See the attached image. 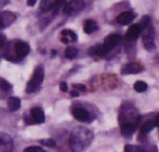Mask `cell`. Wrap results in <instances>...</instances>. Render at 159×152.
I'll list each match as a JSON object with an SVG mask.
<instances>
[{
	"instance_id": "6da1fadb",
	"label": "cell",
	"mask_w": 159,
	"mask_h": 152,
	"mask_svg": "<svg viewBox=\"0 0 159 152\" xmlns=\"http://www.w3.org/2000/svg\"><path fill=\"white\" fill-rule=\"evenodd\" d=\"M92 140H93V133L91 130L84 127H77L70 133V149L73 152H84L89 148Z\"/></svg>"
},
{
	"instance_id": "7a4b0ae2",
	"label": "cell",
	"mask_w": 159,
	"mask_h": 152,
	"mask_svg": "<svg viewBox=\"0 0 159 152\" xmlns=\"http://www.w3.org/2000/svg\"><path fill=\"white\" fill-rule=\"evenodd\" d=\"M43 80H44V67L43 66H38L35 68L34 72H33L32 78L29 81L28 85H26V92L32 93V92H35L36 90H39Z\"/></svg>"
},
{
	"instance_id": "3957f363",
	"label": "cell",
	"mask_w": 159,
	"mask_h": 152,
	"mask_svg": "<svg viewBox=\"0 0 159 152\" xmlns=\"http://www.w3.org/2000/svg\"><path fill=\"white\" fill-rule=\"evenodd\" d=\"M134 118L137 119L135 107H133L131 104H124L120 112V124H136V120H134Z\"/></svg>"
},
{
	"instance_id": "277c9868",
	"label": "cell",
	"mask_w": 159,
	"mask_h": 152,
	"mask_svg": "<svg viewBox=\"0 0 159 152\" xmlns=\"http://www.w3.org/2000/svg\"><path fill=\"white\" fill-rule=\"evenodd\" d=\"M45 122V114L41 107H33L30 112V116L25 117L26 124H42Z\"/></svg>"
},
{
	"instance_id": "5b68a950",
	"label": "cell",
	"mask_w": 159,
	"mask_h": 152,
	"mask_svg": "<svg viewBox=\"0 0 159 152\" xmlns=\"http://www.w3.org/2000/svg\"><path fill=\"white\" fill-rule=\"evenodd\" d=\"M121 42V35L119 34H110L108 37L105 38L104 43L102 44V50L103 55L108 54L112 49H114Z\"/></svg>"
},
{
	"instance_id": "8992f818",
	"label": "cell",
	"mask_w": 159,
	"mask_h": 152,
	"mask_svg": "<svg viewBox=\"0 0 159 152\" xmlns=\"http://www.w3.org/2000/svg\"><path fill=\"white\" fill-rule=\"evenodd\" d=\"M73 116L75 117L76 119L79 120L81 123H90L92 119H93V117L91 116L88 111L84 107H80V106H77V107H74L73 108Z\"/></svg>"
},
{
	"instance_id": "52a82bcc",
	"label": "cell",
	"mask_w": 159,
	"mask_h": 152,
	"mask_svg": "<svg viewBox=\"0 0 159 152\" xmlns=\"http://www.w3.org/2000/svg\"><path fill=\"white\" fill-rule=\"evenodd\" d=\"M84 8V1L82 0H70L69 2L65 6L64 12L66 14H74L81 11Z\"/></svg>"
},
{
	"instance_id": "ba28073f",
	"label": "cell",
	"mask_w": 159,
	"mask_h": 152,
	"mask_svg": "<svg viewBox=\"0 0 159 152\" xmlns=\"http://www.w3.org/2000/svg\"><path fill=\"white\" fill-rule=\"evenodd\" d=\"M144 70V67L138 63H125L121 69L122 75H137Z\"/></svg>"
},
{
	"instance_id": "9c48e42d",
	"label": "cell",
	"mask_w": 159,
	"mask_h": 152,
	"mask_svg": "<svg viewBox=\"0 0 159 152\" xmlns=\"http://www.w3.org/2000/svg\"><path fill=\"white\" fill-rule=\"evenodd\" d=\"M14 53H16V58L22 59L25 56H28V54L30 53V46H29L28 43L19 41L14 45Z\"/></svg>"
},
{
	"instance_id": "30bf717a",
	"label": "cell",
	"mask_w": 159,
	"mask_h": 152,
	"mask_svg": "<svg viewBox=\"0 0 159 152\" xmlns=\"http://www.w3.org/2000/svg\"><path fill=\"white\" fill-rule=\"evenodd\" d=\"M13 149L12 139L6 133H0V152H10Z\"/></svg>"
},
{
	"instance_id": "8fae6325",
	"label": "cell",
	"mask_w": 159,
	"mask_h": 152,
	"mask_svg": "<svg viewBox=\"0 0 159 152\" xmlns=\"http://www.w3.org/2000/svg\"><path fill=\"white\" fill-rule=\"evenodd\" d=\"M142 30H143V28H140L139 24H133V25L129 26V28L127 30L125 37H126V40L129 41V42L136 41L138 38V36L140 35V33H142Z\"/></svg>"
},
{
	"instance_id": "7c38bea8",
	"label": "cell",
	"mask_w": 159,
	"mask_h": 152,
	"mask_svg": "<svg viewBox=\"0 0 159 152\" xmlns=\"http://www.w3.org/2000/svg\"><path fill=\"white\" fill-rule=\"evenodd\" d=\"M134 18H135V14L132 11H124L121 14H119V16L116 18V21L121 25H127L133 21Z\"/></svg>"
},
{
	"instance_id": "4fadbf2b",
	"label": "cell",
	"mask_w": 159,
	"mask_h": 152,
	"mask_svg": "<svg viewBox=\"0 0 159 152\" xmlns=\"http://www.w3.org/2000/svg\"><path fill=\"white\" fill-rule=\"evenodd\" d=\"M143 43H144V46L147 50L152 52L156 48V45H155V42H154V36H152V30L147 31L143 35Z\"/></svg>"
},
{
	"instance_id": "5bb4252c",
	"label": "cell",
	"mask_w": 159,
	"mask_h": 152,
	"mask_svg": "<svg viewBox=\"0 0 159 152\" xmlns=\"http://www.w3.org/2000/svg\"><path fill=\"white\" fill-rule=\"evenodd\" d=\"M61 36H63L61 42L66 43V44H68L69 42L75 43V42H77V40H78L77 34L71 30H63L61 31Z\"/></svg>"
},
{
	"instance_id": "9a60e30c",
	"label": "cell",
	"mask_w": 159,
	"mask_h": 152,
	"mask_svg": "<svg viewBox=\"0 0 159 152\" xmlns=\"http://www.w3.org/2000/svg\"><path fill=\"white\" fill-rule=\"evenodd\" d=\"M0 15L2 18V22H3V25L5 28H8L10 26L16 19V15L14 13L10 11H3V12H0Z\"/></svg>"
},
{
	"instance_id": "2e32d148",
	"label": "cell",
	"mask_w": 159,
	"mask_h": 152,
	"mask_svg": "<svg viewBox=\"0 0 159 152\" xmlns=\"http://www.w3.org/2000/svg\"><path fill=\"white\" fill-rule=\"evenodd\" d=\"M136 130V124H123L121 125V132L125 138H131Z\"/></svg>"
},
{
	"instance_id": "e0dca14e",
	"label": "cell",
	"mask_w": 159,
	"mask_h": 152,
	"mask_svg": "<svg viewBox=\"0 0 159 152\" xmlns=\"http://www.w3.org/2000/svg\"><path fill=\"white\" fill-rule=\"evenodd\" d=\"M98 30V24H97L96 21H93V20H87V21H84V32L86 33V34H92L93 32H96V31Z\"/></svg>"
},
{
	"instance_id": "ac0fdd59",
	"label": "cell",
	"mask_w": 159,
	"mask_h": 152,
	"mask_svg": "<svg viewBox=\"0 0 159 152\" xmlns=\"http://www.w3.org/2000/svg\"><path fill=\"white\" fill-rule=\"evenodd\" d=\"M8 106H9V110L11 112H16L21 107V101L16 96H11L8 98Z\"/></svg>"
},
{
	"instance_id": "d6986e66",
	"label": "cell",
	"mask_w": 159,
	"mask_h": 152,
	"mask_svg": "<svg viewBox=\"0 0 159 152\" xmlns=\"http://www.w3.org/2000/svg\"><path fill=\"white\" fill-rule=\"evenodd\" d=\"M78 55V49L75 47H67L65 50V57L67 59H75Z\"/></svg>"
},
{
	"instance_id": "ffe728a7",
	"label": "cell",
	"mask_w": 159,
	"mask_h": 152,
	"mask_svg": "<svg viewBox=\"0 0 159 152\" xmlns=\"http://www.w3.org/2000/svg\"><path fill=\"white\" fill-rule=\"evenodd\" d=\"M155 122H152V120H148V122L144 123L143 126L140 127V131H142V133H147L149 132V131H152V129L155 128Z\"/></svg>"
},
{
	"instance_id": "44dd1931",
	"label": "cell",
	"mask_w": 159,
	"mask_h": 152,
	"mask_svg": "<svg viewBox=\"0 0 159 152\" xmlns=\"http://www.w3.org/2000/svg\"><path fill=\"white\" fill-rule=\"evenodd\" d=\"M147 83L144 81H136L134 84V90L138 93H142V92H145L147 90Z\"/></svg>"
},
{
	"instance_id": "7402d4cb",
	"label": "cell",
	"mask_w": 159,
	"mask_h": 152,
	"mask_svg": "<svg viewBox=\"0 0 159 152\" xmlns=\"http://www.w3.org/2000/svg\"><path fill=\"white\" fill-rule=\"evenodd\" d=\"M0 89L3 92H11L12 91V84L8 82L7 80L0 78Z\"/></svg>"
},
{
	"instance_id": "603a6c76",
	"label": "cell",
	"mask_w": 159,
	"mask_h": 152,
	"mask_svg": "<svg viewBox=\"0 0 159 152\" xmlns=\"http://www.w3.org/2000/svg\"><path fill=\"white\" fill-rule=\"evenodd\" d=\"M40 142L42 143V145H46V147L49 148L56 147V141L53 140V139H42V140H40Z\"/></svg>"
},
{
	"instance_id": "cb8c5ba5",
	"label": "cell",
	"mask_w": 159,
	"mask_h": 152,
	"mask_svg": "<svg viewBox=\"0 0 159 152\" xmlns=\"http://www.w3.org/2000/svg\"><path fill=\"white\" fill-rule=\"evenodd\" d=\"M124 152H144V150L139 147H136V145H125Z\"/></svg>"
},
{
	"instance_id": "d4e9b609",
	"label": "cell",
	"mask_w": 159,
	"mask_h": 152,
	"mask_svg": "<svg viewBox=\"0 0 159 152\" xmlns=\"http://www.w3.org/2000/svg\"><path fill=\"white\" fill-rule=\"evenodd\" d=\"M23 152H46L43 148L36 147V145H33V147H28L23 150Z\"/></svg>"
},
{
	"instance_id": "484cf974",
	"label": "cell",
	"mask_w": 159,
	"mask_h": 152,
	"mask_svg": "<svg viewBox=\"0 0 159 152\" xmlns=\"http://www.w3.org/2000/svg\"><path fill=\"white\" fill-rule=\"evenodd\" d=\"M149 23H150V18L148 15H145V16H143V19H142V22L139 23V25H140V28L144 30V28H147Z\"/></svg>"
},
{
	"instance_id": "4316f807",
	"label": "cell",
	"mask_w": 159,
	"mask_h": 152,
	"mask_svg": "<svg viewBox=\"0 0 159 152\" xmlns=\"http://www.w3.org/2000/svg\"><path fill=\"white\" fill-rule=\"evenodd\" d=\"M6 42H7V40H6V36L0 33V48H2V47L5 46Z\"/></svg>"
},
{
	"instance_id": "83f0119b",
	"label": "cell",
	"mask_w": 159,
	"mask_h": 152,
	"mask_svg": "<svg viewBox=\"0 0 159 152\" xmlns=\"http://www.w3.org/2000/svg\"><path fill=\"white\" fill-rule=\"evenodd\" d=\"M59 88H61V90L63 92H67L68 91V85L66 82H61V84H59Z\"/></svg>"
},
{
	"instance_id": "f1b7e54d",
	"label": "cell",
	"mask_w": 159,
	"mask_h": 152,
	"mask_svg": "<svg viewBox=\"0 0 159 152\" xmlns=\"http://www.w3.org/2000/svg\"><path fill=\"white\" fill-rule=\"evenodd\" d=\"M75 90H80V91H86V87L82 84H74L73 85Z\"/></svg>"
},
{
	"instance_id": "f546056e",
	"label": "cell",
	"mask_w": 159,
	"mask_h": 152,
	"mask_svg": "<svg viewBox=\"0 0 159 152\" xmlns=\"http://www.w3.org/2000/svg\"><path fill=\"white\" fill-rule=\"evenodd\" d=\"M8 2H9V0H0V9H2L5 6H7Z\"/></svg>"
},
{
	"instance_id": "4dcf8cb0",
	"label": "cell",
	"mask_w": 159,
	"mask_h": 152,
	"mask_svg": "<svg viewBox=\"0 0 159 152\" xmlns=\"http://www.w3.org/2000/svg\"><path fill=\"white\" fill-rule=\"evenodd\" d=\"M35 2H36V0H28V5L30 6V7L34 6V5H35Z\"/></svg>"
},
{
	"instance_id": "1f68e13d",
	"label": "cell",
	"mask_w": 159,
	"mask_h": 152,
	"mask_svg": "<svg viewBox=\"0 0 159 152\" xmlns=\"http://www.w3.org/2000/svg\"><path fill=\"white\" fill-rule=\"evenodd\" d=\"M1 28H5V25H3L2 18H1V15H0V30H1Z\"/></svg>"
},
{
	"instance_id": "d6a6232c",
	"label": "cell",
	"mask_w": 159,
	"mask_h": 152,
	"mask_svg": "<svg viewBox=\"0 0 159 152\" xmlns=\"http://www.w3.org/2000/svg\"><path fill=\"white\" fill-rule=\"evenodd\" d=\"M155 125H156V126L159 128V115H158V116H157V118H156V122H155Z\"/></svg>"
},
{
	"instance_id": "836d02e7",
	"label": "cell",
	"mask_w": 159,
	"mask_h": 152,
	"mask_svg": "<svg viewBox=\"0 0 159 152\" xmlns=\"http://www.w3.org/2000/svg\"><path fill=\"white\" fill-rule=\"evenodd\" d=\"M79 95V93H78L77 91H73L71 92V96H78Z\"/></svg>"
}]
</instances>
